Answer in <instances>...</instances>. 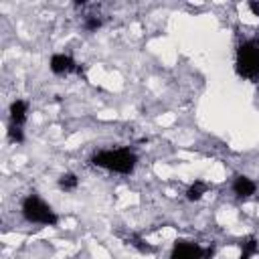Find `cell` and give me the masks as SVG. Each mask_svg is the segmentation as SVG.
Returning <instances> with one entry per match:
<instances>
[{
	"label": "cell",
	"mask_w": 259,
	"mask_h": 259,
	"mask_svg": "<svg viewBox=\"0 0 259 259\" xmlns=\"http://www.w3.org/2000/svg\"><path fill=\"white\" fill-rule=\"evenodd\" d=\"M249 8L253 10L255 16H259V4H257V2H249Z\"/></svg>",
	"instance_id": "cell-12"
},
{
	"label": "cell",
	"mask_w": 259,
	"mask_h": 259,
	"mask_svg": "<svg viewBox=\"0 0 259 259\" xmlns=\"http://www.w3.org/2000/svg\"><path fill=\"white\" fill-rule=\"evenodd\" d=\"M75 69H77V67H75V61H73L69 55L57 53V55L51 57V71H53L55 75H67V73H71V71H75Z\"/></svg>",
	"instance_id": "cell-5"
},
{
	"label": "cell",
	"mask_w": 259,
	"mask_h": 259,
	"mask_svg": "<svg viewBox=\"0 0 259 259\" xmlns=\"http://www.w3.org/2000/svg\"><path fill=\"white\" fill-rule=\"evenodd\" d=\"M237 73L245 79H259V39L247 41L237 49Z\"/></svg>",
	"instance_id": "cell-2"
},
{
	"label": "cell",
	"mask_w": 259,
	"mask_h": 259,
	"mask_svg": "<svg viewBox=\"0 0 259 259\" xmlns=\"http://www.w3.org/2000/svg\"><path fill=\"white\" fill-rule=\"evenodd\" d=\"M77 184H79V178L73 172H65L59 178V188H63V190H75Z\"/></svg>",
	"instance_id": "cell-9"
},
{
	"label": "cell",
	"mask_w": 259,
	"mask_h": 259,
	"mask_svg": "<svg viewBox=\"0 0 259 259\" xmlns=\"http://www.w3.org/2000/svg\"><path fill=\"white\" fill-rule=\"evenodd\" d=\"M207 190H209V184L203 182V180H197L194 184L188 186V190H186V199H188V201H201L203 194H207Z\"/></svg>",
	"instance_id": "cell-8"
},
{
	"label": "cell",
	"mask_w": 259,
	"mask_h": 259,
	"mask_svg": "<svg viewBox=\"0 0 259 259\" xmlns=\"http://www.w3.org/2000/svg\"><path fill=\"white\" fill-rule=\"evenodd\" d=\"M8 138H10L12 142H18V144H20V142L24 140V136H22V130H20V126H14V124H12V126L8 128Z\"/></svg>",
	"instance_id": "cell-10"
},
{
	"label": "cell",
	"mask_w": 259,
	"mask_h": 259,
	"mask_svg": "<svg viewBox=\"0 0 259 259\" xmlns=\"http://www.w3.org/2000/svg\"><path fill=\"white\" fill-rule=\"evenodd\" d=\"M170 259H205V251L201 245L190 241H176L170 253Z\"/></svg>",
	"instance_id": "cell-4"
},
{
	"label": "cell",
	"mask_w": 259,
	"mask_h": 259,
	"mask_svg": "<svg viewBox=\"0 0 259 259\" xmlns=\"http://www.w3.org/2000/svg\"><path fill=\"white\" fill-rule=\"evenodd\" d=\"M26 112H28L26 102H22V100L12 102L10 104V120H12V124L14 126H22L26 122Z\"/></svg>",
	"instance_id": "cell-7"
},
{
	"label": "cell",
	"mask_w": 259,
	"mask_h": 259,
	"mask_svg": "<svg viewBox=\"0 0 259 259\" xmlns=\"http://www.w3.org/2000/svg\"><path fill=\"white\" fill-rule=\"evenodd\" d=\"M22 215L28 223H37V225L55 227L59 223V217L55 215V211L45 201H41L37 194H30V197L22 201Z\"/></svg>",
	"instance_id": "cell-3"
},
{
	"label": "cell",
	"mask_w": 259,
	"mask_h": 259,
	"mask_svg": "<svg viewBox=\"0 0 259 259\" xmlns=\"http://www.w3.org/2000/svg\"><path fill=\"white\" fill-rule=\"evenodd\" d=\"M255 190H257L255 182H253L251 178H247V176H237L235 182H233V192L237 194L239 199L251 197V194H255Z\"/></svg>",
	"instance_id": "cell-6"
},
{
	"label": "cell",
	"mask_w": 259,
	"mask_h": 259,
	"mask_svg": "<svg viewBox=\"0 0 259 259\" xmlns=\"http://www.w3.org/2000/svg\"><path fill=\"white\" fill-rule=\"evenodd\" d=\"M91 162L95 166L118 172V174H130L134 172L136 168V162L138 156L130 150V148H118V150H104V152H97Z\"/></svg>",
	"instance_id": "cell-1"
},
{
	"label": "cell",
	"mask_w": 259,
	"mask_h": 259,
	"mask_svg": "<svg viewBox=\"0 0 259 259\" xmlns=\"http://www.w3.org/2000/svg\"><path fill=\"white\" fill-rule=\"evenodd\" d=\"M100 26H102V20L97 18V16H87L85 18V28L87 30H97Z\"/></svg>",
	"instance_id": "cell-11"
}]
</instances>
